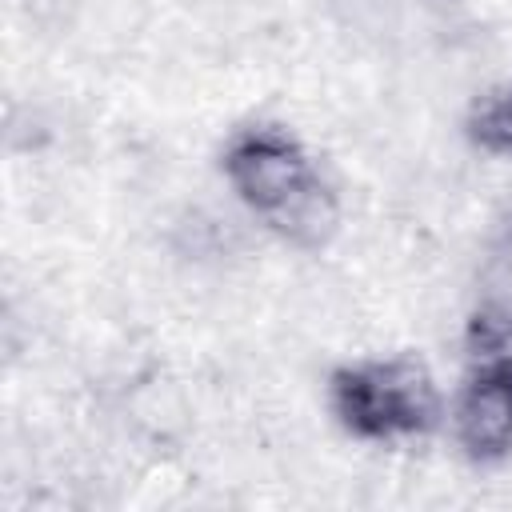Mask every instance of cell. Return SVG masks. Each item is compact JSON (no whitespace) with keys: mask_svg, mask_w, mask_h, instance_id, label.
I'll return each instance as SVG.
<instances>
[{"mask_svg":"<svg viewBox=\"0 0 512 512\" xmlns=\"http://www.w3.org/2000/svg\"><path fill=\"white\" fill-rule=\"evenodd\" d=\"M220 172L236 200L280 240L296 248H324L336 236L340 200L288 128H236L220 152Z\"/></svg>","mask_w":512,"mask_h":512,"instance_id":"obj_1","label":"cell"},{"mask_svg":"<svg viewBox=\"0 0 512 512\" xmlns=\"http://www.w3.org/2000/svg\"><path fill=\"white\" fill-rule=\"evenodd\" d=\"M468 140L488 152V156H512V84L500 92H488L472 104L468 120Z\"/></svg>","mask_w":512,"mask_h":512,"instance_id":"obj_5","label":"cell"},{"mask_svg":"<svg viewBox=\"0 0 512 512\" xmlns=\"http://www.w3.org/2000/svg\"><path fill=\"white\" fill-rule=\"evenodd\" d=\"M452 432L472 464L512 456V348L476 356L452 408Z\"/></svg>","mask_w":512,"mask_h":512,"instance_id":"obj_3","label":"cell"},{"mask_svg":"<svg viewBox=\"0 0 512 512\" xmlns=\"http://www.w3.org/2000/svg\"><path fill=\"white\" fill-rule=\"evenodd\" d=\"M468 348H472V356L512 348V212L488 236L480 268H476V292H472V312H468Z\"/></svg>","mask_w":512,"mask_h":512,"instance_id":"obj_4","label":"cell"},{"mask_svg":"<svg viewBox=\"0 0 512 512\" xmlns=\"http://www.w3.org/2000/svg\"><path fill=\"white\" fill-rule=\"evenodd\" d=\"M328 408L348 436L368 444H400L436 424L440 392L420 360L372 356L340 364L328 376Z\"/></svg>","mask_w":512,"mask_h":512,"instance_id":"obj_2","label":"cell"}]
</instances>
